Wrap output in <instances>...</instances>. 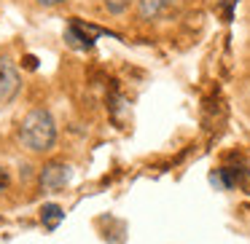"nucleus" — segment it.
<instances>
[{
  "instance_id": "7ed1b4c3",
  "label": "nucleus",
  "mask_w": 250,
  "mask_h": 244,
  "mask_svg": "<svg viewBox=\"0 0 250 244\" xmlns=\"http://www.w3.org/2000/svg\"><path fill=\"white\" fill-rule=\"evenodd\" d=\"M70 177H73L70 164L51 161V164H46V167L41 169V188L43 190H60V188H65V185L70 183Z\"/></svg>"
},
{
  "instance_id": "6e6552de",
  "label": "nucleus",
  "mask_w": 250,
  "mask_h": 244,
  "mask_svg": "<svg viewBox=\"0 0 250 244\" xmlns=\"http://www.w3.org/2000/svg\"><path fill=\"white\" fill-rule=\"evenodd\" d=\"M6 185H8V174H6V169L0 167V190H6Z\"/></svg>"
},
{
  "instance_id": "f257e3e1",
  "label": "nucleus",
  "mask_w": 250,
  "mask_h": 244,
  "mask_svg": "<svg viewBox=\"0 0 250 244\" xmlns=\"http://www.w3.org/2000/svg\"><path fill=\"white\" fill-rule=\"evenodd\" d=\"M19 142L33 153H43V150H51V148H54L57 124H54L49 110L35 108L24 115L22 124H19Z\"/></svg>"
},
{
  "instance_id": "39448f33",
  "label": "nucleus",
  "mask_w": 250,
  "mask_h": 244,
  "mask_svg": "<svg viewBox=\"0 0 250 244\" xmlns=\"http://www.w3.org/2000/svg\"><path fill=\"white\" fill-rule=\"evenodd\" d=\"M178 0H137V11L143 19H159L175 6Z\"/></svg>"
},
{
  "instance_id": "0eeeda50",
  "label": "nucleus",
  "mask_w": 250,
  "mask_h": 244,
  "mask_svg": "<svg viewBox=\"0 0 250 244\" xmlns=\"http://www.w3.org/2000/svg\"><path fill=\"white\" fill-rule=\"evenodd\" d=\"M103 3H105V8H108L110 14H124L132 0H103Z\"/></svg>"
},
{
  "instance_id": "1a4fd4ad",
  "label": "nucleus",
  "mask_w": 250,
  "mask_h": 244,
  "mask_svg": "<svg viewBox=\"0 0 250 244\" xmlns=\"http://www.w3.org/2000/svg\"><path fill=\"white\" fill-rule=\"evenodd\" d=\"M41 6H60V3H65V0H38Z\"/></svg>"
},
{
  "instance_id": "f03ea898",
  "label": "nucleus",
  "mask_w": 250,
  "mask_h": 244,
  "mask_svg": "<svg viewBox=\"0 0 250 244\" xmlns=\"http://www.w3.org/2000/svg\"><path fill=\"white\" fill-rule=\"evenodd\" d=\"M22 89V78L11 59H0V105H8Z\"/></svg>"
},
{
  "instance_id": "20e7f679",
  "label": "nucleus",
  "mask_w": 250,
  "mask_h": 244,
  "mask_svg": "<svg viewBox=\"0 0 250 244\" xmlns=\"http://www.w3.org/2000/svg\"><path fill=\"white\" fill-rule=\"evenodd\" d=\"M97 35H103V30L92 27V24H83L81 19H73L65 30V40L73 49H92Z\"/></svg>"
},
{
  "instance_id": "423d86ee",
  "label": "nucleus",
  "mask_w": 250,
  "mask_h": 244,
  "mask_svg": "<svg viewBox=\"0 0 250 244\" xmlns=\"http://www.w3.org/2000/svg\"><path fill=\"white\" fill-rule=\"evenodd\" d=\"M62 217H65V212H62L60 204H43V209H41V220H43V225L49 228V231H54V228L60 225Z\"/></svg>"
}]
</instances>
